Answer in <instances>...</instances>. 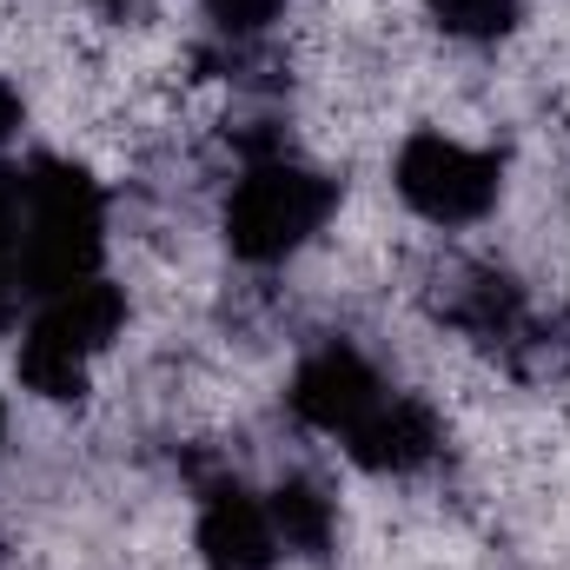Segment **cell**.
<instances>
[{"mask_svg":"<svg viewBox=\"0 0 570 570\" xmlns=\"http://www.w3.org/2000/svg\"><path fill=\"white\" fill-rule=\"evenodd\" d=\"M332 219H338V179L325 166L292 159V153H259L226 186L219 239H226V253L239 266L273 273L285 259H298Z\"/></svg>","mask_w":570,"mask_h":570,"instance_id":"1","label":"cell"},{"mask_svg":"<svg viewBox=\"0 0 570 570\" xmlns=\"http://www.w3.org/2000/svg\"><path fill=\"white\" fill-rule=\"evenodd\" d=\"M100 253H107V193H100V179L87 166H73L67 153L27 159V226H20V246L7 259L20 292L47 298V292L94 279Z\"/></svg>","mask_w":570,"mask_h":570,"instance_id":"2","label":"cell"},{"mask_svg":"<svg viewBox=\"0 0 570 570\" xmlns=\"http://www.w3.org/2000/svg\"><path fill=\"white\" fill-rule=\"evenodd\" d=\"M392 193L431 233H471L504 199V159L491 146L444 134V127H419L392 153Z\"/></svg>","mask_w":570,"mask_h":570,"instance_id":"3","label":"cell"},{"mask_svg":"<svg viewBox=\"0 0 570 570\" xmlns=\"http://www.w3.org/2000/svg\"><path fill=\"white\" fill-rule=\"evenodd\" d=\"M385 399H392L385 372H379L358 345H345V338L312 345V352L298 358L292 385H285L292 419H298L305 431H318V438H332V444H345V438L365 425Z\"/></svg>","mask_w":570,"mask_h":570,"instance_id":"4","label":"cell"},{"mask_svg":"<svg viewBox=\"0 0 570 570\" xmlns=\"http://www.w3.org/2000/svg\"><path fill=\"white\" fill-rule=\"evenodd\" d=\"M193 558H199V570H279L285 544L273 531L266 491L213 484L193 518Z\"/></svg>","mask_w":570,"mask_h":570,"instance_id":"5","label":"cell"},{"mask_svg":"<svg viewBox=\"0 0 570 570\" xmlns=\"http://www.w3.org/2000/svg\"><path fill=\"white\" fill-rule=\"evenodd\" d=\"M438 451H444V419L419 392H392L365 425L345 438V458L365 478H419V471L438 464Z\"/></svg>","mask_w":570,"mask_h":570,"instance_id":"6","label":"cell"},{"mask_svg":"<svg viewBox=\"0 0 570 570\" xmlns=\"http://www.w3.org/2000/svg\"><path fill=\"white\" fill-rule=\"evenodd\" d=\"M266 511H273L285 558H325L338 544V498L318 478H305V471H285L266 491Z\"/></svg>","mask_w":570,"mask_h":570,"instance_id":"7","label":"cell"},{"mask_svg":"<svg viewBox=\"0 0 570 570\" xmlns=\"http://www.w3.org/2000/svg\"><path fill=\"white\" fill-rule=\"evenodd\" d=\"M419 13L458 47H498L524 27V0H419Z\"/></svg>","mask_w":570,"mask_h":570,"instance_id":"8","label":"cell"},{"mask_svg":"<svg viewBox=\"0 0 570 570\" xmlns=\"http://www.w3.org/2000/svg\"><path fill=\"white\" fill-rule=\"evenodd\" d=\"M199 13H206L233 47H246V40H259V33L285 13V0H199Z\"/></svg>","mask_w":570,"mask_h":570,"instance_id":"9","label":"cell"},{"mask_svg":"<svg viewBox=\"0 0 570 570\" xmlns=\"http://www.w3.org/2000/svg\"><path fill=\"white\" fill-rule=\"evenodd\" d=\"M20 226H27V166H13L0 153V259H13Z\"/></svg>","mask_w":570,"mask_h":570,"instance_id":"10","label":"cell"},{"mask_svg":"<svg viewBox=\"0 0 570 570\" xmlns=\"http://www.w3.org/2000/svg\"><path fill=\"white\" fill-rule=\"evenodd\" d=\"M20 134H27V94H20V87L0 73V153L20 140Z\"/></svg>","mask_w":570,"mask_h":570,"instance_id":"11","label":"cell"},{"mask_svg":"<svg viewBox=\"0 0 570 570\" xmlns=\"http://www.w3.org/2000/svg\"><path fill=\"white\" fill-rule=\"evenodd\" d=\"M7 431H13V419H7V399H0V458H7Z\"/></svg>","mask_w":570,"mask_h":570,"instance_id":"12","label":"cell"}]
</instances>
